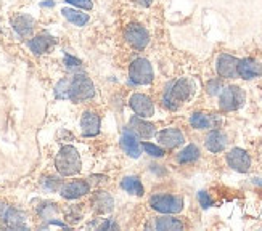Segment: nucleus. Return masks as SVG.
Returning <instances> with one entry per match:
<instances>
[{
	"label": "nucleus",
	"mask_w": 262,
	"mask_h": 231,
	"mask_svg": "<svg viewBox=\"0 0 262 231\" xmlns=\"http://www.w3.org/2000/svg\"><path fill=\"white\" fill-rule=\"evenodd\" d=\"M193 94H195V84L190 79H179L167 85L163 97V105L170 111H176L180 108V105L188 101Z\"/></svg>",
	"instance_id": "1"
},
{
	"label": "nucleus",
	"mask_w": 262,
	"mask_h": 231,
	"mask_svg": "<svg viewBox=\"0 0 262 231\" xmlns=\"http://www.w3.org/2000/svg\"><path fill=\"white\" fill-rule=\"evenodd\" d=\"M55 167L64 177H71L81 172L82 163H81V156H79L77 149L70 145L63 146L60 149V153L56 154Z\"/></svg>",
	"instance_id": "2"
},
{
	"label": "nucleus",
	"mask_w": 262,
	"mask_h": 231,
	"mask_svg": "<svg viewBox=\"0 0 262 231\" xmlns=\"http://www.w3.org/2000/svg\"><path fill=\"white\" fill-rule=\"evenodd\" d=\"M95 95V87L85 74H76L70 80V100L74 103H82Z\"/></svg>",
	"instance_id": "3"
},
{
	"label": "nucleus",
	"mask_w": 262,
	"mask_h": 231,
	"mask_svg": "<svg viewBox=\"0 0 262 231\" xmlns=\"http://www.w3.org/2000/svg\"><path fill=\"white\" fill-rule=\"evenodd\" d=\"M153 66L146 58H137L129 67V77L135 85H150L153 82Z\"/></svg>",
	"instance_id": "4"
},
{
	"label": "nucleus",
	"mask_w": 262,
	"mask_h": 231,
	"mask_svg": "<svg viewBox=\"0 0 262 231\" xmlns=\"http://www.w3.org/2000/svg\"><path fill=\"white\" fill-rule=\"evenodd\" d=\"M246 97H245V91L236 87V85H229L222 88V91L219 94V106L222 111H236L243 106Z\"/></svg>",
	"instance_id": "5"
},
{
	"label": "nucleus",
	"mask_w": 262,
	"mask_h": 231,
	"mask_svg": "<svg viewBox=\"0 0 262 231\" xmlns=\"http://www.w3.org/2000/svg\"><path fill=\"white\" fill-rule=\"evenodd\" d=\"M151 209L161 214H179L184 209V199L180 196L170 194H155L150 199Z\"/></svg>",
	"instance_id": "6"
},
{
	"label": "nucleus",
	"mask_w": 262,
	"mask_h": 231,
	"mask_svg": "<svg viewBox=\"0 0 262 231\" xmlns=\"http://www.w3.org/2000/svg\"><path fill=\"white\" fill-rule=\"evenodd\" d=\"M124 39L135 50H143L150 43V32H148L142 25L132 22L124 29Z\"/></svg>",
	"instance_id": "7"
},
{
	"label": "nucleus",
	"mask_w": 262,
	"mask_h": 231,
	"mask_svg": "<svg viewBox=\"0 0 262 231\" xmlns=\"http://www.w3.org/2000/svg\"><path fill=\"white\" fill-rule=\"evenodd\" d=\"M227 164L236 172L246 173L249 170V167H251V157H249V154L245 151V149L233 148L227 153Z\"/></svg>",
	"instance_id": "8"
},
{
	"label": "nucleus",
	"mask_w": 262,
	"mask_h": 231,
	"mask_svg": "<svg viewBox=\"0 0 262 231\" xmlns=\"http://www.w3.org/2000/svg\"><path fill=\"white\" fill-rule=\"evenodd\" d=\"M130 108L139 118H151L155 114V105L150 97L143 94H134L130 97Z\"/></svg>",
	"instance_id": "9"
},
{
	"label": "nucleus",
	"mask_w": 262,
	"mask_h": 231,
	"mask_svg": "<svg viewBox=\"0 0 262 231\" xmlns=\"http://www.w3.org/2000/svg\"><path fill=\"white\" fill-rule=\"evenodd\" d=\"M215 69H217V74L224 79H235L238 77V60L232 55L222 53L217 58V63H215Z\"/></svg>",
	"instance_id": "10"
},
{
	"label": "nucleus",
	"mask_w": 262,
	"mask_h": 231,
	"mask_svg": "<svg viewBox=\"0 0 262 231\" xmlns=\"http://www.w3.org/2000/svg\"><path fill=\"white\" fill-rule=\"evenodd\" d=\"M262 74V64L254 58H243L238 60V76L245 80L256 79Z\"/></svg>",
	"instance_id": "11"
},
{
	"label": "nucleus",
	"mask_w": 262,
	"mask_h": 231,
	"mask_svg": "<svg viewBox=\"0 0 262 231\" xmlns=\"http://www.w3.org/2000/svg\"><path fill=\"white\" fill-rule=\"evenodd\" d=\"M190 124L193 129H196V130H208V129H217L221 124V119L214 114L195 112V114H191Z\"/></svg>",
	"instance_id": "12"
},
{
	"label": "nucleus",
	"mask_w": 262,
	"mask_h": 231,
	"mask_svg": "<svg viewBox=\"0 0 262 231\" xmlns=\"http://www.w3.org/2000/svg\"><path fill=\"white\" fill-rule=\"evenodd\" d=\"M158 142L161 143L164 148H177L180 145H184L185 138H184V133H182L179 129H174V127H170V129H166L163 130L161 133L158 135Z\"/></svg>",
	"instance_id": "13"
},
{
	"label": "nucleus",
	"mask_w": 262,
	"mask_h": 231,
	"mask_svg": "<svg viewBox=\"0 0 262 231\" xmlns=\"http://www.w3.org/2000/svg\"><path fill=\"white\" fill-rule=\"evenodd\" d=\"M227 143H229V138L227 135L222 132V130H211L209 135L206 136V140H204V145L209 149L211 153H221L227 148Z\"/></svg>",
	"instance_id": "14"
},
{
	"label": "nucleus",
	"mask_w": 262,
	"mask_h": 231,
	"mask_svg": "<svg viewBox=\"0 0 262 231\" xmlns=\"http://www.w3.org/2000/svg\"><path fill=\"white\" fill-rule=\"evenodd\" d=\"M121 146L124 149V153L129 154L130 157H139L142 154V145L137 142L135 133L127 129L121 136Z\"/></svg>",
	"instance_id": "15"
},
{
	"label": "nucleus",
	"mask_w": 262,
	"mask_h": 231,
	"mask_svg": "<svg viewBox=\"0 0 262 231\" xmlns=\"http://www.w3.org/2000/svg\"><path fill=\"white\" fill-rule=\"evenodd\" d=\"M129 129L137 133L140 138H145V140H148V138H151L155 136L156 133V129H155V125L150 124V122H146L143 121L142 118H139V115H134V118L130 119L129 122Z\"/></svg>",
	"instance_id": "16"
},
{
	"label": "nucleus",
	"mask_w": 262,
	"mask_h": 231,
	"mask_svg": "<svg viewBox=\"0 0 262 231\" xmlns=\"http://www.w3.org/2000/svg\"><path fill=\"white\" fill-rule=\"evenodd\" d=\"M82 135L84 136H97L100 133V118L92 111H85L81 119Z\"/></svg>",
	"instance_id": "17"
},
{
	"label": "nucleus",
	"mask_w": 262,
	"mask_h": 231,
	"mask_svg": "<svg viewBox=\"0 0 262 231\" xmlns=\"http://www.w3.org/2000/svg\"><path fill=\"white\" fill-rule=\"evenodd\" d=\"M34 25H36V21L29 15H16L11 19V26L21 37H29L34 31Z\"/></svg>",
	"instance_id": "18"
},
{
	"label": "nucleus",
	"mask_w": 262,
	"mask_h": 231,
	"mask_svg": "<svg viewBox=\"0 0 262 231\" xmlns=\"http://www.w3.org/2000/svg\"><path fill=\"white\" fill-rule=\"evenodd\" d=\"M89 193V184L85 181H71L61 188V196L64 199H77Z\"/></svg>",
	"instance_id": "19"
},
{
	"label": "nucleus",
	"mask_w": 262,
	"mask_h": 231,
	"mask_svg": "<svg viewBox=\"0 0 262 231\" xmlns=\"http://www.w3.org/2000/svg\"><path fill=\"white\" fill-rule=\"evenodd\" d=\"M29 49L34 55H42L45 52H49L53 45H55V39L52 36H47V34H42V36H37L29 40Z\"/></svg>",
	"instance_id": "20"
},
{
	"label": "nucleus",
	"mask_w": 262,
	"mask_h": 231,
	"mask_svg": "<svg viewBox=\"0 0 262 231\" xmlns=\"http://www.w3.org/2000/svg\"><path fill=\"white\" fill-rule=\"evenodd\" d=\"M61 13L74 26H85L89 22V15L84 13V11L79 10V8H73V7L71 8H63Z\"/></svg>",
	"instance_id": "21"
},
{
	"label": "nucleus",
	"mask_w": 262,
	"mask_h": 231,
	"mask_svg": "<svg viewBox=\"0 0 262 231\" xmlns=\"http://www.w3.org/2000/svg\"><path fill=\"white\" fill-rule=\"evenodd\" d=\"M4 223L7 228H13V229L25 228V215H23L19 211L13 209V207H8L5 218H4Z\"/></svg>",
	"instance_id": "22"
},
{
	"label": "nucleus",
	"mask_w": 262,
	"mask_h": 231,
	"mask_svg": "<svg viewBox=\"0 0 262 231\" xmlns=\"http://www.w3.org/2000/svg\"><path fill=\"white\" fill-rule=\"evenodd\" d=\"M155 228L159 231H176V229H182L184 225L174 217H159V218H156Z\"/></svg>",
	"instance_id": "23"
},
{
	"label": "nucleus",
	"mask_w": 262,
	"mask_h": 231,
	"mask_svg": "<svg viewBox=\"0 0 262 231\" xmlns=\"http://www.w3.org/2000/svg\"><path fill=\"white\" fill-rule=\"evenodd\" d=\"M200 157V149L196 145L190 143L188 146H185L182 151L177 154V160L180 164H190V163H195V160Z\"/></svg>",
	"instance_id": "24"
},
{
	"label": "nucleus",
	"mask_w": 262,
	"mask_h": 231,
	"mask_svg": "<svg viewBox=\"0 0 262 231\" xmlns=\"http://www.w3.org/2000/svg\"><path fill=\"white\" fill-rule=\"evenodd\" d=\"M121 188L134 196H143V184L139 177H126L121 181Z\"/></svg>",
	"instance_id": "25"
},
{
	"label": "nucleus",
	"mask_w": 262,
	"mask_h": 231,
	"mask_svg": "<svg viewBox=\"0 0 262 231\" xmlns=\"http://www.w3.org/2000/svg\"><path fill=\"white\" fill-rule=\"evenodd\" d=\"M95 205L100 212H111L113 211V198L105 191H101L95 196Z\"/></svg>",
	"instance_id": "26"
},
{
	"label": "nucleus",
	"mask_w": 262,
	"mask_h": 231,
	"mask_svg": "<svg viewBox=\"0 0 262 231\" xmlns=\"http://www.w3.org/2000/svg\"><path fill=\"white\" fill-rule=\"evenodd\" d=\"M55 95L56 98H70V80L68 79H63L58 82V85L55 87Z\"/></svg>",
	"instance_id": "27"
},
{
	"label": "nucleus",
	"mask_w": 262,
	"mask_h": 231,
	"mask_svg": "<svg viewBox=\"0 0 262 231\" xmlns=\"http://www.w3.org/2000/svg\"><path fill=\"white\" fill-rule=\"evenodd\" d=\"M142 148H143L145 151H146L148 154H150V156H153V157H163V156H164V149H163V148H159V146H156V145H153V143H143Z\"/></svg>",
	"instance_id": "28"
},
{
	"label": "nucleus",
	"mask_w": 262,
	"mask_h": 231,
	"mask_svg": "<svg viewBox=\"0 0 262 231\" xmlns=\"http://www.w3.org/2000/svg\"><path fill=\"white\" fill-rule=\"evenodd\" d=\"M66 4H70L79 10H87V11L94 8L92 0H66Z\"/></svg>",
	"instance_id": "29"
},
{
	"label": "nucleus",
	"mask_w": 262,
	"mask_h": 231,
	"mask_svg": "<svg viewBox=\"0 0 262 231\" xmlns=\"http://www.w3.org/2000/svg\"><path fill=\"white\" fill-rule=\"evenodd\" d=\"M208 91L209 95H219L222 91V82L219 79H212L208 82Z\"/></svg>",
	"instance_id": "30"
},
{
	"label": "nucleus",
	"mask_w": 262,
	"mask_h": 231,
	"mask_svg": "<svg viewBox=\"0 0 262 231\" xmlns=\"http://www.w3.org/2000/svg\"><path fill=\"white\" fill-rule=\"evenodd\" d=\"M198 201H200L203 209H209V207L212 205V199H211V196L206 191H200L198 193Z\"/></svg>",
	"instance_id": "31"
},
{
	"label": "nucleus",
	"mask_w": 262,
	"mask_h": 231,
	"mask_svg": "<svg viewBox=\"0 0 262 231\" xmlns=\"http://www.w3.org/2000/svg\"><path fill=\"white\" fill-rule=\"evenodd\" d=\"M64 63H66L68 67H79V66L82 64L81 60H77V58H74V56H71V55H66V56H64Z\"/></svg>",
	"instance_id": "32"
},
{
	"label": "nucleus",
	"mask_w": 262,
	"mask_h": 231,
	"mask_svg": "<svg viewBox=\"0 0 262 231\" xmlns=\"http://www.w3.org/2000/svg\"><path fill=\"white\" fill-rule=\"evenodd\" d=\"M7 209H8V205H7V204H4V202H0V225L4 223V218H5Z\"/></svg>",
	"instance_id": "33"
},
{
	"label": "nucleus",
	"mask_w": 262,
	"mask_h": 231,
	"mask_svg": "<svg viewBox=\"0 0 262 231\" xmlns=\"http://www.w3.org/2000/svg\"><path fill=\"white\" fill-rule=\"evenodd\" d=\"M137 4L142 5V7H150L153 4V0H135Z\"/></svg>",
	"instance_id": "34"
},
{
	"label": "nucleus",
	"mask_w": 262,
	"mask_h": 231,
	"mask_svg": "<svg viewBox=\"0 0 262 231\" xmlns=\"http://www.w3.org/2000/svg\"><path fill=\"white\" fill-rule=\"evenodd\" d=\"M53 2H42V7H53Z\"/></svg>",
	"instance_id": "35"
},
{
	"label": "nucleus",
	"mask_w": 262,
	"mask_h": 231,
	"mask_svg": "<svg viewBox=\"0 0 262 231\" xmlns=\"http://www.w3.org/2000/svg\"><path fill=\"white\" fill-rule=\"evenodd\" d=\"M253 181H254L256 184H259V187H262V178H254Z\"/></svg>",
	"instance_id": "36"
}]
</instances>
